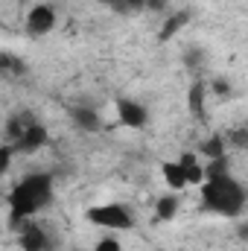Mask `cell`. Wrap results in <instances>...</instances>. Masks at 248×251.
Masks as SVG:
<instances>
[{
  "instance_id": "1",
  "label": "cell",
  "mask_w": 248,
  "mask_h": 251,
  "mask_svg": "<svg viewBox=\"0 0 248 251\" xmlns=\"http://www.w3.org/2000/svg\"><path fill=\"white\" fill-rule=\"evenodd\" d=\"M201 204H204L207 213H216V216H225V219H237L246 210L248 196H246V187L228 173V176L207 178L201 184Z\"/></svg>"
},
{
  "instance_id": "4",
  "label": "cell",
  "mask_w": 248,
  "mask_h": 251,
  "mask_svg": "<svg viewBox=\"0 0 248 251\" xmlns=\"http://www.w3.org/2000/svg\"><path fill=\"white\" fill-rule=\"evenodd\" d=\"M56 21H59V15H56V6H53V3H35V6L26 12L24 26H26V32H29L32 38H41V35H47V32L56 29Z\"/></svg>"
},
{
  "instance_id": "8",
  "label": "cell",
  "mask_w": 248,
  "mask_h": 251,
  "mask_svg": "<svg viewBox=\"0 0 248 251\" xmlns=\"http://www.w3.org/2000/svg\"><path fill=\"white\" fill-rule=\"evenodd\" d=\"M44 140H47V131H44V128H41L38 123H32L29 128H26V131H24V134H21V137H18V140H12V143H15L12 149H24V152H35V149H38V146H41Z\"/></svg>"
},
{
  "instance_id": "5",
  "label": "cell",
  "mask_w": 248,
  "mask_h": 251,
  "mask_svg": "<svg viewBox=\"0 0 248 251\" xmlns=\"http://www.w3.org/2000/svg\"><path fill=\"white\" fill-rule=\"evenodd\" d=\"M117 117H120V123L128 126V128H143V126L149 123V111H146V105L137 102V100H120V102H117Z\"/></svg>"
},
{
  "instance_id": "6",
  "label": "cell",
  "mask_w": 248,
  "mask_h": 251,
  "mask_svg": "<svg viewBox=\"0 0 248 251\" xmlns=\"http://www.w3.org/2000/svg\"><path fill=\"white\" fill-rule=\"evenodd\" d=\"M161 176H164V184L173 190V193H181V190L190 187V176H187L181 158L178 161H164L161 164Z\"/></svg>"
},
{
  "instance_id": "14",
  "label": "cell",
  "mask_w": 248,
  "mask_h": 251,
  "mask_svg": "<svg viewBox=\"0 0 248 251\" xmlns=\"http://www.w3.org/2000/svg\"><path fill=\"white\" fill-rule=\"evenodd\" d=\"M225 140H228L231 146H237V149H246V146H248V131H246V128H237V131H231Z\"/></svg>"
},
{
  "instance_id": "3",
  "label": "cell",
  "mask_w": 248,
  "mask_h": 251,
  "mask_svg": "<svg viewBox=\"0 0 248 251\" xmlns=\"http://www.w3.org/2000/svg\"><path fill=\"white\" fill-rule=\"evenodd\" d=\"M88 222L102 228V231H111V234H120V231H131L134 228V216L131 210L120 204V201H108V204H97L88 210Z\"/></svg>"
},
{
  "instance_id": "13",
  "label": "cell",
  "mask_w": 248,
  "mask_h": 251,
  "mask_svg": "<svg viewBox=\"0 0 248 251\" xmlns=\"http://www.w3.org/2000/svg\"><path fill=\"white\" fill-rule=\"evenodd\" d=\"M94 251H123V243H120V237L117 234H105V237H99L97 240V246H94Z\"/></svg>"
},
{
  "instance_id": "7",
  "label": "cell",
  "mask_w": 248,
  "mask_h": 251,
  "mask_svg": "<svg viewBox=\"0 0 248 251\" xmlns=\"http://www.w3.org/2000/svg\"><path fill=\"white\" fill-rule=\"evenodd\" d=\"M21 249L24 251H47V234L35 222H24L21 231Z\"/></svg>"
},
{
  "instance_id": "2",
  "label": "cell",
  "mask_w": 248,
  "mask_h": 251,
  "mask_svg": "<svg viewBox=\"0 0 248 251\" xmlns=\"http://www.w3.org/2000/svg\"><path fill=\"white\" fill-rule=\"evenodd\" d=\"M53 199V178L47 173L38 176H26L9 196V207H12V219H29L38 210H44Z\"/></svg>"
},
{
  "instance_id": "16",
  "label": "cell",
  "mask_w": 248,
  "mask_h": 251,
  "mask_svg": "<svg viewBox=\"0 0 248 251\" xmlns=\"http://www.w3.org/2000/svg\"><path fill=\"white\" fill-rule=\"evenodd\" d=\"M102 3H117V0H102Z\"/></svg>"
},
{
  "instance_id": "9",
  "label": "cell",
  "mask_w": 248,
  "mask_h": 251,
  "mask_svg": "<svg viewBox=\"0 0 248 251\" xmlns=\"http://www.w3.org/2000/svg\"><path fill=\"white\" fill-rule=\"evenodd\" d=\"M175 213H178V196L170 190L167 196H161V199L155 201V219L170 222V219H175Z\"/></svg>"
},
{
  "instance_id": "11",
  "label": "cell",
  "mask_w": 248,
  "mask_h": 251,
  "mask_svg": "<svg viewBox=\"0 0 248 251\" xmlns=\"http://www.w3.org/2000/svg\"><path fill=\"white\" fill-rule=\"evenodd\" d=\"M228 140L222 137V134H213V137H207L204 143H201V155H204V161H216V158H228Z\"/></svg>"
},
{
  "instance_id": "15",
  "label": "cell",
  "mask_w": 248,
  "mask_h": 251,
  "mask_svg": "<svg viewBox=\"0 0 248 251\" xmlns=\"http://www.w3.org/2000/svg\"><path fill=\"white\" fill-rule=\"evenodd\" d=\"M240 237H243V240H248V222H246V225H240Z\"/></svg>"
},
{
  "instance_id": "12",
  "label": "cell",
  "mask_w": 248,
  "mask_h": 251,
  "mask_svg": "<svg viewBox=\"0 0 248 251\" xmlns=\"http://www.w3.org/2000/svg\"><path fill=\"white\" fill-rule=\"evenodd\" d=\"M190 108L196 117H204V85H193L190 91Z\"/></svg>"
},
{
  "instance_id": "10",
  "label": "cell",
  "mask_w": 248,
  "mask_h": 251,
  "mask_svg": "<svg viewBox=\"0 0 248 251\" xmlns=\"http://www.w3.org/2000/svg\"><path fill=\"white\" fill-rule=\"evenodd\" d=\"M70 117H73V123L79 126L82 131H94V128L99 126V114H97L94 108H85V105L70 108Z\"/></svg>"
}]
</instances>
